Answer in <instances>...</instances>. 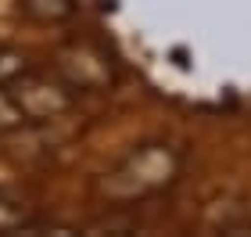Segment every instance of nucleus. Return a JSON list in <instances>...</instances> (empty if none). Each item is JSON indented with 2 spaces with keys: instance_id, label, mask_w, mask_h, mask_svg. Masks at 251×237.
<instances>
[{
  "instance_id": "f257e3e1",
  "label": "nucleus",
  "mask_w": 251,
  "mask_h": 237,
  "mask_svg": "<svg viewBox=\"0 0 251 237\" xmlns=\"http://www.w3.org/2000/svg\"><path fill=\"white\" fill-rule=\"evenodd\" d=\"M179 176V155L169 144H144L129 158L111 169L100 180V194L115 201V209H126L129 201H144L151 194H162L165 187H173Z\"/></svg>"
},
{
  "instance_id": "f03ea898",
  "label": "nucleus",
  "mask_w": 251,
  "mask_h": 237,
  "mask_svg": "<svg viewBox=\"0 0 251 237\" xmlns=\"http://www.w3.org/2000/svg\"><path fill=\"white\" fill-rule=\"evenodd\" d=\"M58 76L72 90H100L111 83V65L94 47H68L58 58Z\"/></svg>"
},
{
  "instance_id": "7ed1b4c3",
  "label": "nucleus",
  "mask_w": 251,
  "mask_h": 237,
  "mask_svg": "<svg viewBox=\"0 0 251 237\" xmlns=\"http://www.w3.org/2000/svg\"><path fill=\"white\" fill-rule=\"evenodd\" d=\"M18 7L36 26H61L75 15V0H18Z\"/></svg>"
},
{
  "instance_id": "20e7f679",
  "label": "nucleus",
  "mask_w": 251,
  "mask_h": 237,
  "mask_svg": "<svg viewBox=\"0 0 251 237\" xmlns=\"http://www.w3.org/2000/svg\"><path fill=\"white\" fill-rule=\"evenodd\" d=\"M25 227H29V219H25V212L18 209V201L0 190V234H22Z\"/></svg>"
},
{
  "instance_id": "39448f33",
  "label": "nucleus",
  "mask_w": 251,
  "mask_h": 237,
  "mask_svg": "<svg viewBox=\"0 0 251 237\" xmlns=\"http://www.w3.org/2000/svg\"><path fill=\"white\" fill-rule=\"evenodd\" d=\"M29 65H25V54H18V51H11V47H4L0 51V86H7L15 76H22Z\"/></svg>"
}]
</instances>
